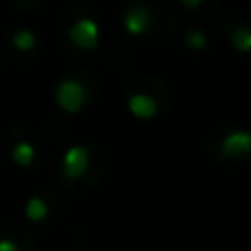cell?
Wrapping results in <instances>:
<instances>
[{
    "label": "cell",
    "instance_id": "6da1fadb",
    "mask_svg": "<svg viewBox=\"0 0 251 251\" xmlns=\"http://www.w3.org/2000/svg\"><path fill=\"white\" fill-rule=\"evenodd\" d=\"M106 172V154L93 143H75L57 165V178L71 192H91Z\"/></svg>",
    "mask_w": 251,
    "mask_h": 251
},
{
    "label": "cell",
    "instance_id": "7a4b0ae2",
    "mask_svg": "<svg viewBox=\"0 0 251 251\" xmlns=\"http://www.w3.org/2000/svg\"><path fill=\"white\" fill-rule=\"evenodd\" d=\"M170 104V88L165 82L152 77V75H141L128 82L126 88V106L137 119L150 122L156 119Z\"/></svg>",
    "mask_w": 251,
    "mask_h": 251
},
{
    "label": "cell",
    "instance_id": "3957f363",
    "mask_svg": "<svg viewBox=\"0 0 251 251\" xmlns=\"http://www.w3.org/2000/svg\"><path fill=\"white\" fill-rule=\"evenodd\" d=\"M25 218L33 229L49 231L60 225V221L66 214V201L53 187H42L35 190L29 199L25 201Z\"/></svg>",
    "mask_w": 251,
    "mask_h": 251
},
{
    "label": "cell",
    "instance_id": "277c9868",
    "mask_svg": "<svg viewBox=\"0 0 251 251\" xmlns=\"http://www.w3.org/2000/svg\"><path fill=\"white\" fill-rule=\"evenodd\" d=\"M172 20V13L168 7L154 0H137L130 2L122 13V26L128 35L132 38H150L159 29L161 20Z\"/></svg>",
    "mask_w": 251,
    "mask_h": 251
},
{
    "label": "cell",
    "instance_id": "5b68a950",
    "mask_svg": "<svg viewBox=\"0 0 251 251\" xmlns=\"http://www.w3.org/2000/svg\"><path fill=\"white\" fill-rule=\"evenodd\" d=\"M7 152L9 159L18 165V168H38L44 159V146L40 137L31 130H11L7 134Z\"/></svg>",
    "mask_w": 251,
    "mask_h": 251
},
{
    "label": "cell",
    "instance_id": "8992f818",
    "mask_svg": "<svg viewBox=\"0 0 251 251\" xmlns=\"http://www.w3.org/2000/svg\"><path fill=\"white\" fill-rule=\"evenodd\" d=\"M53 97H55L57 106H60L64 113L75 115L88 106L91 93H88V86L82 82V79H75V77H69V75H66V77H62L60 82L55 84Z\"/></svg>",
    "mask_w": 251,
    "mask_h": 251
},
{
    "label": "cell",
    "instance_id": "52a82bcc",
    "mask_svg": "<svg viewBox=\"0 0 251 251\" xmlns=\"http://www.w3.org/2000/svg\"><path fill=\"white\" fill-rule=\"evenodd\" d=\"M66 35H69L71 44H73L75 49L95 51L101 40V26H100V22H97V18L82 13V18H75V20L71 22V26L66 29Z\"/></svg>",
    "mask_w": 251,
    "mask_h": 251
},
{
    "label": "cell",
    "instance_id": "ba28073f",
    "mask_svg": "<svg viewBox=\"0 0 251 251\" xmlns=\"http://www.w3.org/2000/svg\"><path fill=\"white\" fill-rule=\"evenodd\" d=\"M229 47L240 55H251V16L249 13H234L223 25Z\"/></svg>",
    "mask_w": 251,
    "mask_h": 251
},
{
    "label": "cell",
    "instance_id": "9c48e42d",
    "mask_svg": "<svg viewBox=\"0 0 251 251\" xmlns=\"http://www.w3.org/2000/svg\"><path fill=\"white\" fill-rule=\"evenodd\" d=\"M0 251H35V238L18 223H0Z\"/></svg>",
    "mask_w": 251,
    "mask_h": 251
},
{
    "label": "cell",
    "instance_id": "30bf717a",
    "mask_svg": "<svg viewBox=\"0 0 251 251\" xmlns=\"http://www.w3.org/2000/svg\"><path fill=\"white\" fill-rule=\"evenodd\" d=\"M221 141V154H229V156H236V154H247L251 150V130L247 128H227V130H221L218 132Z\"/></svg>",
    "mask_w": 251,
    "mask_h": 251
},
{
    "label": "cell",
    "instance_id": "8fae6325",
    "mask_svg": "<svg viewBox=\"0 0 251 251\" xmlns=\"http://www.w3.org/2000/svg\"><path fill=\"white\" fill-rule=\"evenodd\" d=\"M183 47L192 53H205L212 47V38L203 26H187L183 31Z\"/></svg>",
    "mask_w": 251,
    "mask_h": 251
},
{
    "label": "cell",
    "instance_id": "7c38bea8",
    "mask_svg": "<svg viewBox=\"0 0 251 251\" xmlns=\"http://www.w3.org/2000/svg\"><path fill=\"white\" fill-rule=\"evenodd\" d=\"M9 44H11V49L16 53L31 55V53L38 51V35L31 29H13L9 33Z\"/></svg>",
    "mask_w": 251,
    "mask_h": 251
},
{
    "label": "cell",
    "instance_id": "4fadbf2b",
    "mask_svg": "<svg viewBox=\"0 0 251 251\" xmlns=\"http://www.w3.org/2000/svg\"><path fill=\"white\" fill-rule=\"evenodd\" d=\"M183 4V9H187L190 13H199V16H212L216 9H221V4L225 0H178Z\"/></svg>",
    "mask_w": 251,
    "mask_h": 251
}]
</instances>
